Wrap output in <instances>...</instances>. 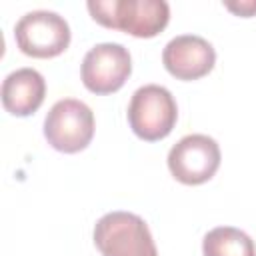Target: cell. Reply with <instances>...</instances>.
<instances>
[{
	"instance_id": "1",
	"label": "cell",
	"mask_w": 256,
	"mask_h": 256,
	"mask_svg": "<svg viewBox=\"0 0 256 256\" xmlns=\"http://www.w3.org/2000/svg\"><path fill=\"white\" fill-rule=\"evenodd\" d=\"M86 6L104 28L136 38H154L170 20V6L164 0H90Z\"/></svg>"
},
{
	"instance_id": "2",
	"label": "cell",
	"mask_w": 256,
	"mask_h": 256,
	"mask_svg": "<svg viewBox=\"0 0 256 256\" xmlns=\"http://www.w3.org/2000/svg\"><path fill=\"white\" fill-rule=\"evenodd\" d=\"M94 244L102 256H158L148 224L132 212H108L94 226Z\"/></svg>"
},
{
	"instance_id": "3",
	"label": "cell",
	"mask_w": 256,
	"mask_h": 256,
	"mask_svg": "<svg viewBox=\"0 0 256 256\" xmlns=\"http://www.w3.org/2000/svg\"><path fill=\"white\" fill-rule=\"evenodd\" d=\"M178 120V106L168 88L158 84L140 86L128 104V124L146 142L166 138Z\"/></svg>"
},
{
	"instance_id": "4",
	"label": "cell",
	"mask_w": 256,
	"mask_h": 256,
	"mask_svg": "<svg viewBox=\"0 0 256 256\" xmlns=\"http://www.w3.org/2000/svg\"><path fill=\"white\" fill-rule=\"evenodd\" d=\"M92 136L94 114L82 100H58L44 118V138L58 152L76 154L90 144Z\"/></svg>"
},
{
	"instance_id": "5",
	"label": "cell",
	"mask_w": 256,
	"mask_h": 256,
	"mask_svg": "<svg viewBox=\"0 0 256 256\" xmlns=\"http://www.w3.org/2000/svg\"><path fill=\"white\" fill-rule=\"evenodd\" d=\"M14 40L22 54L32 58H54L70 44L68 22L50 10H32L14 26Z\"/></svg>"
},
{
	"instance_id": "6",
	"label": "cell",
	"mask_w": 256,
	"mask_h": 256,
	"mask_svg": "<svg viewBox=\"0 0 256 256\" xmlns=\"http://www.w3.org/2000/svg\"><path fill=\"white\" fill-rule=\"evenodd\" d=\"M220 146L206 134H188L168 152L170 174L188 186L208 182L220 166Z\"/></svg>"
},
{
	"instance_id": "7",
	"label": "cell",
	"mask_w": 256,
	"mask_h": 256,
	"mask_svg": "<svg viewBox=\"0 0 256 256\" xmlns=\"http://www.w3.org/2000/svg\"><path fill=\"white\" fill-rule=\"evenodd\" d=\"M132 72L128 48L116 42H104L90 48L80 66V78L92 94H112L124 86Z\"/></svg>"
},
{
	"instance_id": "8",
	"label": "cell",
	"mask_w": 256,
	"mask_h": 256,
	"mask_svg": "<svg viewBox=\"0 0 256 256\" xmlns=\"http://www.w3.org/2000/svg\"><path fill=\"white\" fill-rule=\"evenodd\" d=\"M216 62V52L208 40L196 34L172 38L162 50L164 68L178 80H198L206 76Z\"/></svg>"
},
{
	"instance_id": "9",
	"label": "cell",
	"mask_w": 256,
	"mask_h": 256,
	"mask_svg": "<svg viewBox=\"0 0 256 256\" xmlns=\"http://www.w3.org/2000/svg\"><path fill=\"white\" fill-rule=\"evenodd\" d=\"M46 96V80L34 68H18L2 82V106L12 116L34 114Z\"/></svg>"
},
{
	"instance_id": "10",
	"label": "cell",
	"mask_w": 256,
	"mask_h": 256,
	"mask_svg": "<svg viewBox=\"0 0 256 256\" xmlns=\"http://www.w3.org/2000/svg\"><path fill=\"white\" fill-rule=\"evenodd\" d=\"M204 256H256L252 238L234 226L212 228L202 240Z\"/></svg>"
},
{
	"instance_id": "11",
	"label": "cell",
	"mask_w": 256,
	"mask_h": 256,
	"mask_svg": "<svg viewBox=\"0 0 256 256\" xmlns=\"http://www.w3.org/2000/svg\"><path fill=\"white\" fill-rule=\"evenodd\" d=\"M224 6L230 12H234L236 16L248 18V16H254L256 14V2L254 0H248V2H224Z\"/></svg>"
}]
</instances>
